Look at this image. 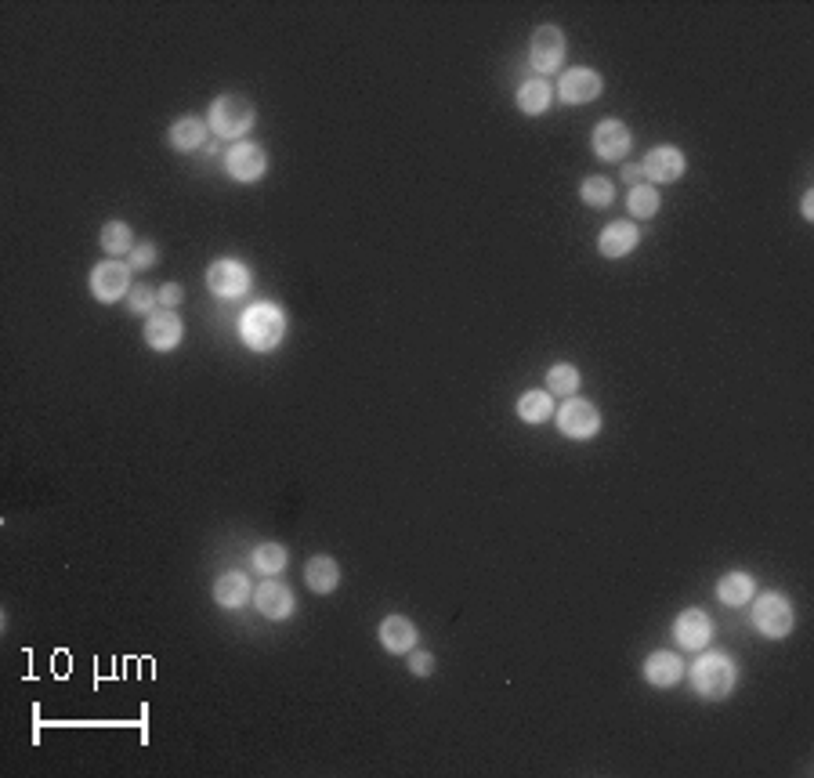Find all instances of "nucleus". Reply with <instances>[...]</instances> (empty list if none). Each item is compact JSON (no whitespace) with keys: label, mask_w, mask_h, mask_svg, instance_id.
I'll use <instances>...</instances> for the list:
<instances>
[{"label":"nucleus","mask_w":814,"mask_h":778,"mask_svg":"<svg viewBox=\"0 0 814 778\" xmlns=\"http://www.w3.org/2000/svg\"><path fill=\"white\" fill-rule=\"evenodd\" d=\"M304 583L315 590V594H333L341 587V565L330 558V554H315L308 565H304Z\"/></svg>","instance_id":"aec40b11"},{"label":"nucleus","mask_w":814,"mask_h":778,"mask_svg":"<svg viewBox=\"0 0 814 778\" xmlns=\"http://www.w3.org/2000/svg\"><path fill=\"white\" fill-rule=\"evenodd\" d=\"M225 171H228V178L243 181V185L261 181L268 171V152L254 142H236L225 152Z\"/></svg>","instance_id":"6e6552de"},{"label":"nucleus","mask_w":814,"mask_h":778,"mask_svg":"<svg viewBox=\"0 0 814 778\" xmlns=\"http://www.w3.org/2000/svg\"><path fill=\"white\" fill-rule=\"evenodd\" d=\"M684 677V663L677 652H652L644 659V681L652 688H677V681Z\"/></svg>","instance_id":"f3484780"},{"label":"nucleus","mask_w":814,"mask_h":778,"mask_svg":"<svg viewBox=\"0 0 814 778\" xmlns=\"http://www.w3.org/2000/svg\"><path fill=\"white\" fill-rule=\"evenodd\" d=\"M250 565L265 579L279 576V572L286 569V547L283 543H261V547H254V554H250Z\"/></svg>","instance_id":"bb28decb"},{"label":"nucleus","mask_w":814,"mask_h":778,"mask_svg":"<svg viewBox=\"0 0 814 778\" xmlns=\"http://www.w3.org/2000/svg\"><path fill=\"white\" fill-rule=\"evenodd\" d=\"M181 297H185V290H181V283H163L160 286V308H178Z\"/></svg>","instance_id":"473e14b6"},{"label":"nucleus","mask_w":814,"mask_h":778,"mask_svg":"<svg viewBox=\"0 0 814 778\" xmlns=\"http://www.w3.org/2000/svg\"><path fill=\"white\" fill-rule=\"evenodd\" d=\"M601 91H605V80H601L597 69H587V66L568 69L558 80V98L565 105H590L594 98H601Z\"/></svg>","instance_id":"9d476101"},{"label":"nucleus","mask_w":814,"mask_h":778,"mask_svg":"<svg viewBox=\"0 0 814 778\" xmlns=\"http://www.w3.org/2000/svg\"><path fill=\"white\" fill-rule=\"evenodd\" d=\"M417 641H420V634L409 616H388L384 623H380V645L388 648L391 655H409L413 648H417Z\"/></svg>","instance_id":"a211bd4d"},{"label":"nucleus","mask_w":814,"mask_h":778,"mask_svg":"<svg viewBox=\"0 0 814 778\" xmlns=\"http://www.w3.org/2000/svg\"><path fill=\"white\" fill-rule=\"evenodd\" d=\"M127 308H131L134 315H145V319H149V315L160 308V290H152V286L145 283H134L131 294H127Z\"/></svg>","instance_id":"c756f323"},{"label":"nucleus","mask_w":814,"mask_h":778,"mask_svg":"<svg viewBox=\"0 0 814 778\" xmlns=\"http://www.w3.org/2000/svg\"><path fill=\"white\" fill-rule=\"evenodd\" d=\"M753 627H757L764 637H771V641H782V637L793 634L796 612H793V605H789L786 594H778V590L760 594L757 605H753Z\"/></svg>","instance_id":"20e7f679"},{"label":"nucleus","mask_w":814,"mask_h":778,"mask_svg":"<svg viewBox=\"0 0 814 778\" xmlns=\"http://www.w3.org/2000/svg\"><path fill=\"white\" fill-rule=\"evenodd\" d=\"M561 62H565V33L558 26H540L532 33L529 66L536 73H558Z\"/></svg>","instance_id":"0eeeda50"},{"label":"nucleus","mask_w":814,"mask_h":778,"mask_svg":"<svg viewBox=\"0 0 814 778\" xmlns=\"http://www.w3.org/2000/svg\"><path fill=\"white\" fill-rule=\"evenodd\" d=\"M514 105H518L525 116H543L550 105H554V91H550V84L543 76H532V80H525V84L518 87Z\"/></svg>","instance_id":"412c9836"},{"label":"nucleus","mask_w":814,"mask_h":778,"mask_svg":"<svg viewBox=\"0 0 814 778\" xmlns=\"http://www.w3.org/2000/svg\"><path fill=\"white\" fill-rule=\"evenodd\" d=\"M131 272L134 268L127 265V261H120V257H105V261H98L95 268H91V294H95V301L102 304H116L120 297L131 294Z\"/></svg>","instance_id":"39448f33"},{"label":"nucleus","mask_w":814,"mask_h":778,"mask_svg":"<svg viewBox=\"0 0 814 778\" xmlns=\"http://www.w3.org/2000/svg\"><path fill=\"white\" fill-rule=\"evenodd\" d=\"M254 120H257L254 105L243 95L214 98V105H210V113H207L210 131L218 134V138H243V134L254 127Z\"/></svg>","instance_id":"7ed1b4c3"},{"label":"nucleus","mask_w":814,"mask_h":778,"mask_svg":"<svg viewBox=\"0 0 814 778\" xmlns=\"http://www.w3.org/2000/svg\"><path fill=\"white\" fill-rule=\"evenodd\" d=\"M239 337H243V344L254 348V352H275L286 337L283 308L272 301L250 304L247 312H243V319H239Z\"/></svg>","instance_id":"f257e3e1"},{"label":"nucleus","mask_w":814,"mask_h":778,"mask_svg":"<svg viewBox=\"0 0 814 778\" xmlns=\"http://www.w3.org/2000/svg\"><path fill=\"white\" fill-rule=\"evenodd\" d=\"M623 181L630 185V189H634V185H641V181H644V171L637 167V163H626V167H623Z\"/></svg>","instance_id":"72a5a7b5"},{"label":"nucleus","mask_w":814,"mask_h":778,"mask_svg":"<svg viewBox=\"0 0 814 778\" xmlns=\"http://www.w3.org/2000/svg\"><path fill=\"white\" fill-rule=\"evenodd\" d=\"M550 413H554L550 391H525L518 399V417L525 424H543V420H550Z\"/></svg>","instance_id":"a878e982"},{"label":"nucleus","mask_w":814,"mask_h":778,"mask_svg":"<svg viewBox=\"0 0 814 778\" xmlns=\"http://www.w3.org/2000/svg\"><path fill=\"white\" fill-rule=\"evenodd\" d=\"M185 337V326H181L178 312L171 308H156V312L145 319V344L152 352H174Z\"/></svg>","instance_id":"f8f14e48"},{"label":"nucleus","mask_w":814,"mask_h":778,"mask_svg":"<svg viewBox=\"0 0 814 778\" xmlns=\"http://www.w3.org/2000/svg\"><path fill=\"white\" fill-rule=\"evenodd\" d=\"M684 167H688V160H684V152L677 145H655L641 163L644 178L652 185H673L684 174Z\"/></svg>","instance_id":"9b49d317"},{"label":"nucleus","mask_w":814,"mask_h":778,"mask_svg":"<svg viewBox=\"0 0 814 778\" xmlns=\"http://www.w3.org/2000/svg\"><path fill=\"white\" fill-rule=\"evenodd\" d=\"M630 145H634V134H630V127H626L623 120H601V124L594 127V152L601 160L608 163L626 160Z\"/></svg>","instance_id":"4468645a"},{"label":"nucleus","mask_w":814,"mask_h":778,"mask_svg":"<svg viewBox=\"0 0 814 778\" xmlns=\"http://www.w3.org/2000/svg\"><path fill=\"white\" fill-rule=\"evenodd\" d=\"M207 127L199 116H181V120H174L171 124V134H167V142H171V149L178 152H196L199 145L207 142Z\"/></svg>","instance_id":"5701e85b"},{"label":"nucleus","mask_w":814,"mask_h":778,"mask_svg":"<svg viewBox=\"0 0 814 778\" xmlns=\"http://www.w3.org/2000/svg\"><path fill=\"white\" fill-rule=\"evenodd\" d=\"M254 605L265 619H290L294 616L297 601H294V594H290V587H283L279 579L268 576L265 583L254 590Z\"/></svg>","instance_id":"2eb2a0df"},{"label":"nucleus","mask_w":814,"mask_h":778,"mask_svg":"<svg viewBox=\"0 0 814 778\" xmlns=\"http://www.w3.org/2000/svg\"><path fill=\"white\" fill-rule=\"evenodd\" d=\"M626 207H630V214H634L637 221H648L659 214V207H663V200H659V189H652L648 181H641V185H634L630 189V196H626Z\"/></svg>","instance_id":"b1692460"},{"label":"nucleus","mask_w":814,"mask_h":778,"mask_svg":"<svg viewBox=\"0 0 814 778\" xmlns=\"http://www.w3.org/2000/svg\"><path fill=\"white\" fill-rule=\"evenodd\" d=\"M214 601L221 608H243L247 601H254V587H250L247 572H221L218 583H214Z\"/></svg>","instance_id":"6ab92c4d"},{"label":"nucleus","mask_w":814,"mask_h":778,"mask_svg":"<svg viewBox=\"0 0 814 778\" xmlns=\"http://www.w3.org/2000/svg\"><path fill=\"white\" fill-rule=\"evenodd\" d=\"M156 257H160L156 243H134V250L127 254V265H131L134 272H145V268L156 265Z\"/></svg>","instance_id":"7c9ffc66"},{"label":"nucleus","mask_w":814,"mask_h":778,"mask_svg":"<svg viewBox=\"0 0 814 778\" xmlns=\"http://www.w3.org/2000/svg\"><path fill=\"white\" fill-rule=\"evenodd\" d=\"M804 221H814V192L804 196Z\"/></svg>","instance_id":"f704fd0d"},{"label":"nucleus","mask_w":814,"mask_h":778,"mask_svg":"<svg viewBox=\"0 0 814 778\" xmlns=\"http://www.w3.org/2000/svg\"><path fill=\"white\" fill-rule=\"evenodd\" d=\"M753 594H757V579L749 576V572H728V576L717 579V598L731 608L749 605Z\"/></svg>","instance_id":"4be33fe9"},{"label":"nucleus","mask_w":814,"mask_h":778,"mask_svg":"<svg viewBox=\"0 0 814 778\" xmlns=\"http://www.w3.org/2000/svg\"><path fill=\"white\" fill-rule=\"evenodd\" d=\"M431 670H435V655H431V652H417V648H413V652H409V674L427 677Z\"/></svg>","instance_id":"2f4dec72"},{"label":"nucleus","mask_w":814,"mask_h":778,"mask_svg":"<svg viewBox=\"0 0 814 778\" xmlns=\"http://www.w3.org/2000/svg\"><path fill=\"white\" fill-rule=\"evenodd\" d=\"M735 684H739V666L724 652H706L691 666V688H695L702 699H713V703H717V699H728V695L735 692Z\"/></svg>","instance_id":"f03ea898"},{"label":"nucleus","mask_w":814,"mask_h":778,"mask_svg":"<svg viewBox=\"0 0 814 778\" xmlns=\"http://www.w3.org/2000/svg\"><path fill=\"white\" fill-rule=\"evenodd\" d=\"M98 243H102V250L109 257H124L134 250V232L127 221H109V225L102 228V239H98Z\"/></svg>","instance_id":"393cba45"},{"label":"nucleus","mask_w":814,"mask_h":778,"mask_svg":"<svg viewBox=\"0 0 814 778\" xmlns=\"http://www.w3.org/2000/svg\"><path fill=\"white\" fill-rule=\"evenodd\" d=\"M637 243H641V232H637L634 221H612V225L601 228V236H597V250H601V257H608V261H619V257L634 254Z\"/></svg>","instance_id":"dca6fc26"},{"label":"nucleus","mask_w":814,"mask_h":778,"mask_svg":"<svg viewBox=\"0 0 814 778\" xmlns=\"http://www.w3.org/2000/svg\"><path fill=\"white\" fill-rule=\"evenodd\" d=\"M579 196H583V203L594 210H605L616 203V189H612V181L608 178H587L583 185H579Z\"/></svg>","instance_id":"c85d7f7f"},{"label":"nucleus","mask_w":814,"mask_h":778,"mask_svg":"<svg viewBox=\"0 0 814 778\" xmlns=\"http://www.w3.org/2000/svg\"><path fill=\"white\" fill-rule=\"evenodd\" d=\"M558 427H561V435L583 442V438H594L597 431H601V413H597L594 402L572 395V399L558 409Z\"/></svg>","instance_id":"1a4fd4ad"},{"label":"nucleus","mask_w":814,"mask_h":778,"mask_svg":"<svg viewBox=\"0 0 814 778\" xmlns=\"http://www.w3.org/2000/svg\"><path fill=\"white\" fill-rule=\"evenodd\" d=\"M673 637H677V645L688 648V652H702L713 637V619L706 616L702 608H684L681 616H677V623H673Z\"/></svg>","instance_id":"ddd939ff"},{"label":"nucleus","mask_w":814,"mask_h":778,"mask_svg":"<svg viewBox=\"0 0 814 778\" xmlns=\"http://www.w3.org/2000/svg\"><path fill=\"white\" fill-rule=\"evenodd\" d=\"M207 286L225 301H236L250 290V268L236 257H221L207 268Z\"/></svg>","instance_id":"423d86ee"},{"label":"nucleus","mask_w":814,"mask_h":778,"mask_svg":"<svg viewBox=\"0 0 814 778\" xmlns=\"http://www.w3.org/2000/svg\"><path fill=\"white\" fill-rule=\"evenodd\" d=\"M547 391H554V395H565V399H572L579 391V370L572 366V362H554L547 373Z\"/></svg>","instance_id":"cd10ccee"}]
</instances>
